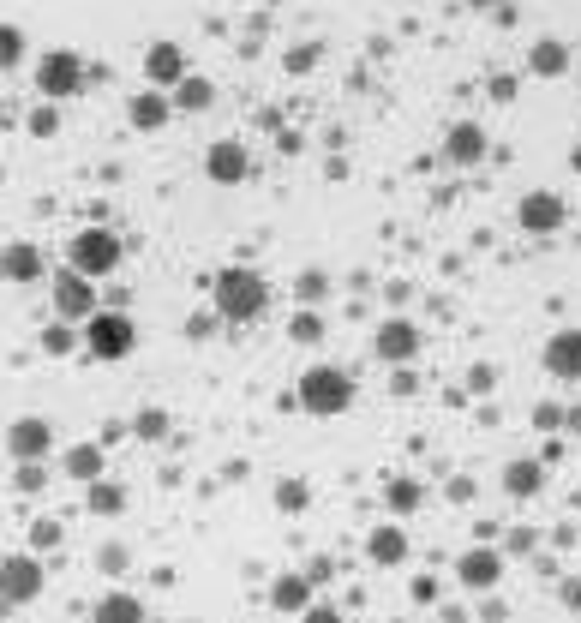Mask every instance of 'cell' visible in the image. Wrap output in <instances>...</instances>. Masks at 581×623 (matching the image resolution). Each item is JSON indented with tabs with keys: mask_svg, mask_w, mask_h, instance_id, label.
Segmentation results:
<instances>
[{
	"mask_svg": "<svg viewBox=\"0 0 581 623\" xmlns=\"http://www.w3.org/2000/svg\"><path fill=\"white\" fill-rule=\"evenodd\" d=\"M210 294H216V318H228V324H252V318H264V306H270V282H264L258 270H246V264L222 270Z\"/></svg>",
	"mask_w": 581,
	"mask_h": 623,
	"instance_id": "6da1fadb",
	"label": "cell"
},
{
	"mask_svg": "<svg viewBox=\"0 0 581 623\" xmlns=\"http://www.w3.org/2000/svg\"><path fill=\"white\" fill-rule=\"evenodd\" d=\"M300 408L318 414V420L348 414V408H354V378H348V366H312V372H300Z\"/></svg>",
	"mask_w": 581,
	"mask_h": 623,
	"instance_id": "7a4b0ae2",
	"label": "cell"
},
{
	"mask_svg": "<svg viewBox=\"0 0 581 623\" xmlns=\"http://www.w3.org/2000/svg\"><path fill=\"white\" fill-rule=\"evenodd\" d=\"M84 348L96 354V360H126L132 348H138V330H132V318L126 312H90L84 318Z\"/></svg>",
	"mask_w": 581,
	"mask_h": 623,
	"instance_id": "3957f363",
	"label": "cell"
},
{
	"mask_svg": "<svg viewBox=\"0 0 581 623\" xmlns=\"http://www.w3.org/2000/svg\"><path fill=\"white\" fill-rule=\"evenodd\" d=\"M72 270H84V276H114L120 270V234L114 228H78L72 234Z\"/></svg>",
	"mask_w": 581,
	"mask_h": 623,
	"instance_id": "277c9868",
	"label": "cell"
},
{
	"mask_svg": "<svg viewBox=\"0 0 581 623\" xmlns=\"http://www.w3.org/2000/svg\"><path fill=\"white\" fill-rule=\"evenodd\" d=\"M78 84H84V60H78L72 48H48V54L36 60V90H42L48 102L78 96Z\"/></svg>",
	"mask_w": 581,
	"mask_h": 623,
	"instance_id": "5b68a950",
	"label": "cell"
},
{
	"mask_svg": "<svg viewBox=\"0 0 581 623\" xmlns=\"http://www.w3.org/2000/svg\"><path fill=\"white\" fill-rule=\"evenodd\" d=\"M96 276H84V270H60V282H54V312L66 318V324H84L90 312H96V288H90Z\"/></svg>",
	"mask_w": 581,
	"mask_h": 623,
	"instance_id": "8992f818",
	"label": "cell"
},
{
	"mask_svg": "<svg viewBox=\"0 0 581 623\" xmlns=\"http://www.w3.org/2000/svg\"><path fill=\"white\" fill-rule=\"evenodd\" d=\"M48 450H54V426H48L42 414L12 420V432H6V456H12V462H42Z\"/></svg>",
	"mask_w": 581,
	"mask_h": 623,
	"instance_id": "52a82bcc",
	"label": "cell"
},
{
	"mask_svg": "<svg viewBox=\"0 0 581 623\" xmlns=\"http://www.w3.org/2000/svg\"><path fill=\"white\" fill-rule=\"evenodd\" d=\"M564 216H570V210H564V198H558V192H522V204H516V222H522L528 234H540V240H546V234H558V228H564Z\"/></svg>",
	"mask_w": 581,
	"mask_h": 623,
	"instance_id": "ba28073f",
	"label": "cell"
},
{
	"mask_svg": "<svg viewBox=\"0 0 581 623\" xmlns=\"http://www.w3.org/2000/svg\"><path fill=\"white\" fill-rule=\"evenodd\" d=\"M456 582L474 588V594L498 588V582H504V552H492V546H468V552L456 558Z\"/></svg>",
	"mask_w": 581,
	"mask_h": 623,
	"instance_id": "9c48e42d",
	"label": "cell"
},
{
	"mask_svg": "<svg viewBox=\"0 0 581 623\" xmlns=\"http://www.w3.org/2000/svg\"><path fill=\"white\" fill-rule=\"evenodd\" d=\"M42 594V564L36 558H6L0 564V606H30Z\"/></svg>",
	"mask_w": 581,
	"mask_h": 623,
	"instance_id": "30bf717a",
	"label": "cell"
},
{
	"mask_svg": "<svg viewBox=\"0 0 581 623\" xmlns=\"http://www.w3.org/2000/svg\"><path fill=\"white\" fill-rule=\"evenodd\" d=\"M204 174H210L216 186H240V180H252V156H246V144H234V138L210 144V150H204Z\"/></svg>",
	"mask_w": 581,
	"mask_h": 623,
	"instance_id": "8fae6325",
	"label": "cell"
},
{
	"mask_svg": "<svg viewBox=\"0 0 581 623\" xmlns=\"http://www.w3.org/2000/svg\"><path fill=\"white\" fill-rule=\"evenodd\" d=\"M486 126L480 120H456L450 132H444V162H456V168H474V162H486Z\"/></svg>",
	"mask_w": 581,
	"mask_h": 623,
	"instance_id": "7c38bea8",
	"label": "cell"
},
{
	"mask_svg": "<svg viewBox=\"0 0 581 623\" xmlns=\"http://www.w3.org/2000/svg\"><path fill=\"white\" fill-rule=\"evenodd\" d=\"M372 348H378V360H390V366H408V360L420 354V330H414L408 318H384Z\"/></svg>",
	"mask_w": 581,
	"mask_h": 623,
	"instance_id": "4fadbf2b",
	"label": "cell"
},
{
	"mask_svg": "<svg viewBox=\"0 0 581 623\" xmlns=\"http://www.w3.org/2000/svg\"><path fill=\"white\" fill-rule=\"evenodd\" d=\"M144 78L162 84V90H174V84L186 78V54H180V42H150V48H144Z\"/></svg>",
	"mask_w": 581,
	"mask_h": 623,
	"instance_id": "5bb4252c",
	"label": "cell"
},
{
	"mask_svg": "<svg viewBox=\"0 0 581 623\" xmlns=\"http://www.w3.org/2000/svg\"><path fill=\"white\" fill-rule=\"evenodd\" d=\"M546 372L564 384H581V330H558L546 342Z\"/></svg>",
	"mask_w": 581,
	"mask_h": 623,
	"instance_id": "9a60e30c",
	"label": "cell"
},
{
	"mask_svg": "<svg viewBox=\"0 0 581 623\" xmlns=\"http://www.w3.org/2000/svg\"><path fill=\"white\" fill-rule=\"evenodd\" d=\"M168 114H174V96H162V84H150L144 96H132V102H126V120H132L138 132H156V126H168Z\"/></svg>",
	"mask_w": 581,
	"mask_h": 623,
	"instance_id": "2e32d148",
	"label": "cell"
},
{
	"mask_svg": "<svg viewBox=\"0 0 581 623\" xmlns=\"http://www.w3.org/2000/svg\"><path fill=\"white\" fill-rule=\"evenodd\" d=\"M504 492H510L516 504L540 498V492H546V462H534V456H516V462L504 468Z\"/></svg>",
	"mask_w": 581,
	"mask_h": 623,
	"instance_id": "e0dca14e",
	"label": "cell"
},
{
	"mask_svg": "<svg viewBox=\"0 0 581 623\" xmlns=\"http://www.w3.org/2000/svg\"><path fill=\"white\" fill-rule=\"evenodd\" d=\"M366 558H372L378 570H396V564H408V534H402V516H396L390 528H372V540H366Z\"/></svg>",
	"mask_w": 581,
	"mask_h": 623,
	"instance_id": "ac0fdd59",
	"label": "cell"
},
{
	"mask_svg": "<svg viewBox=\"0 0 581 623\" xmlns=\"http://www.w3.org/2000/svg\"><path fill=\"white\" fill-rule=\"evenodd\" d=\"M528 72H534V78H564V72H570V48H564L558 36H540V42L528 48Z\"/></svg>",
	"mask_w": 581,
	"mask_h": 623,
	"instance_id": "d6986e66",
	"label": "cell"
},
{
	"mask_svg": "<svg viewBox=\"0 0 581 623\" xmlns=\"http://www.w3.org/2000/svg\"><path fill=\"white\" fill-rule=\"evenodd\" d=\"M102 468H108V462H102V444H72V450L60 456V474H66V480H84V486L102 480Z\"/></svg>",
	"mask_w": 581,
	"mask_h": 623,
	"instance_id": "ffe728a7",
	"label": "cell"
},
{
	"mask_svg": "<svg viewBox=\"0 0 581 623\" xmlns=\"http://www.w3.org/2000/svg\"><path fill=\"white\" fill-rule=\"evenodd\" d=\"M270 606L276 612H312V582L306 576H276L270 582Z\"/></svg>",
	"mask_w": 581,
	"mask_h": 623,
	"instance_id": "44dd1931",
	"label": "cell"
},
{
	"mask_svg": "<svg viewBox=\"0 0 581 623\" xmlns=\"http://www.w3.org/2000/svg\"><path fill=\"white\" fill-rule=\"evenodd\" d=\"M0 276L6 282H36L42 276V252L36 246H6L0 252Z\"/></svg>",
	"mask_w": 581,
	"mask_h": 623,
	"instance_id": "7402d4cb",
	"label": "cell"
},
{
	"mask_svg": "<svg viewBox=\"0 0 581 623\" xmlns=\"http://www.w3.org/2000/svg\"><path fill=\"white\" fill-rule=\"evenodd\" d=\"M384 504H390V516H414L426 504V492H420V480L396 474V480H384Z\"/></svg>",
	"mask_w": 581,
	"mask_h": 623,
	"instance_id": "603a6c76",
	"label": "cell"
},
{
	"mask_svg": "<svg viewBox=\"0 0 581 623\" xmlns=\"http://www.w3.org/2000/svg\"><path fill=\"white\" fill-rule=\"evenodd\" d=\"M84 504H90L96 516H120V510H126V492L102 474V480H90V486H84Z\"/></svg>",
	"mask_w": 581,
	"mask_h": 623,
	"instance_id": "cb8c5ba5",
	"label": "cell"
},
{
	"mask_svg": "<svg viewBox=\"0 0 581 623\" xmlns=\"http://www.w3.org/2000/svg\"><path fill=\"white\" fill-rule=\"evenodd\" d=\"M96 618L102 623H138L144 618V600H132V594H102V600H96Z\"/></svg>",
	"mask_w": 581,
	"mask_h": 623,
	"instance_id": "d4e9b609",
	"label": "cell"
},
{
	"mask_svg": "<svg viewBox=\"0 0 581 623\" xmlns=\"http://www.w3.org/2000/svg\"><path fill=\"white\" fill-rule=\"evenodd\" d=\"M216 102V90H210V78H180L174 84V108H186V114H198V108H210Z\"/></svg>",
	"mask_w": 581,
	"mask_h": 623,
	"instance_id": "484cf974",
	"label": "cell"
},
{
	"mask_svg": "<svg viewBox=\"0 0 581 623\" xmlns=\"http://www.w3.org/2000/svg\"><path fill=\"white\" fill-rule=\"evenodd\" d=\"M306 504H312V486H306V480H276V510L294 516V510H306Z\"/></svg>",
	"mask_w": 581,
	"mask_h": 623,
	"instance_id": "4316f807",
	"label": "cell"
},
{
	"mask_svg": "<svg viewBox=\"0 0 581 623\" xmlns=\"http://www.w3.org/2000/svg\"><path fill=\"white\" fill-rule=\"evenodd\" d=\"M132 438H144V444H156V438H168V414H162V408H144V414L132 420Z\"/></svg>",
	"mask_w": 581,
	"mask_h": 623,
	"instance_id": "83f0119b",
	"label": "cell"
},
{
	"mask_svg": "<svg viewBox=\"0 0 581 623\" xmlns=\"http://www.w3.org/2000/svg\"><path fill=\"white\" fill-rule=\"evenodd\" d=\"M18 60H24V30L18 24H0V72L18 66Z\"/></svg>",
	"mask_w": 581,
	"mask_h": 623,
	"instance_id": "f1b7e54d",
	"label": "cell"
},
{
	"mask_svg": "<svg viewBox=\"0 0 581 623\" xmlns=\"http://www.w3.org/2000/svg\"><path fill=\"white\" fill-rule=\"evenodd\" d=\"M42 348H48V354H72V348H78L72 324H66V318H60V324H48V330H42Z\"/></svg>",
	"mask_w": 581,
	"mask_h": 623,
	"instance_id": "f546056e",
	"label": "cell"
},
{
	"mask_svg": "<svg viewBox=\"0 0 581 623\" xmlns=\"http://www.w3.org/2000/svg\"><path fill=\"white\" fill-rule=\"evenodd\" d=\"M288 336H294V342H324V324H318V312H294Z\"/></svg>",
	"mask_w": 581,
	"mask_h": 623,
	"instance_id": "4dcf8cb0",
	"label": "cell"
},
{
	"mask_svg": "<svg viewBox=\"0 0 581 623\" xmlns=\"http://www.w3.org/2000/svg\"><path fill=\"white\" fill-rule=\"evenodd\" d=\"M294 294H300V300H306V306H312V300H324V294H330V276H324V270H306V276H300V288H294Z\"/></svg>",
	"mask_w": 581,
	"mask_h": 623,
	"instance_id": "1f68e13d",
	"label": "cell"
},
{
	"mask_svg": "<svg viewBox=\"0 0 581 623\" xmlns=\"http://www.w3.org/2000/svg\"><path fill=\"white\" fill-rule=\"evenodd\" d=\"M12 486H18V492H42V486H48V468H42V462H18V480H12Z\"/></svg>",
	"mask_w": 581,
	"mask_h": 623,
	"instance_id": "d6a6232c",
	"label": "cell"
},
{
	"mask_svg": "<svg viewBox=\"0 0 581 623\" xmlns=\"http://www.w3.org/2000/svg\"><path fill=\"white\" fill-rule=\"evenodd\" d=\"M534 426H540V432H564V408H558V402H540V408H534Z\"/></svg>",
	"mask_w": 581,
	"mask_h": 623,
	"instance_id": "836d02e7",
	"label": "cell"
},
{
	"mask_svg": "<svg viewBox=\"0 0 581 623\" xmlns=\"http://www.w3.org/2000/svg\"><path fill=\"white\" fill-rule=\"evenodd\" d=\"M96 564H102V576H120V570L132 564V552H126V546H102V558H96Z\"/></svg>",
	"mask_w": 581,
	"mask_h": 623,
	"instance_id": "e575fe53",
	"label": "cell"
},
{
	"mask_svg": "<svg viewBox=\"0 0 581 623\" xmlns=\"http://www.w3.org/2000/svg\"><path fill=\"white\" fill-rule=\"evenodd\" d=\"M30 540H36V552H48V546H60V522H48V516H42V522L30 528Z\"/></svg>",
	"mask_w": 581,
	"mask_h": 623,
	"instance_id": "d590c367",
	"label": "cell"
},
{
	"mask_svg": "<svg viewBox=\"0 0 581 623\" xmlns=\"http://www.w3.org/2000/svg\"><path fill=\"white\" fill-rule=\"evenodd\" d=\"M54 126H60L54 108H36V114H30V132H36V138H54Z\"/></svg>",
	"mask_w": 581,
	"mask_h": 623,
	"instance_id": "8d00e7d4",
	"label": "cell"
},
{
	"mask_svg": "<svg viewBox=\"0 0 581 623\" xmlns=\"http://www.w3.org/2000/svg\"><path fill=\"white\" fill-rule=\"evenodd\" d=\"M492 102H516V78H492Z\"/></svg>",
	"mask_w": 581,
	"mask_h": 623,
	"instance_id": "74e56055",
	"label": "cell"
},
{
	"mask_svg": "<svg viewBox=\"0 0 581 623\" xmlns=\"http://www.w3.org/2000/svg\"><path fill=\"white\" fill-rule=\"evenodd\" d=\"M564 426H570V432H581V408H570V414H564Z\"/></svg>",
	"mask_w": 581,
	"mask_h": 623,
	"instance_id": "f35d334b",
	"label": "cell"
},
{
	"mask_svg": "<svg viewBox=\"0 0 581 623\" xmlns=\"http://www.w3.org/2000/svg\"><path fill=\"white\" fill-rule=\"evenodd\" d=\"M468 6H480V12H486V6H498V0H468Z\"/></svg>",
	"mask_w": 581,
	"mask_h": 623,
	"instance_id": "ab89813d",
	"label": "cell"
}]
</instances>
